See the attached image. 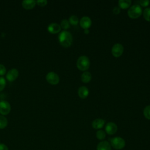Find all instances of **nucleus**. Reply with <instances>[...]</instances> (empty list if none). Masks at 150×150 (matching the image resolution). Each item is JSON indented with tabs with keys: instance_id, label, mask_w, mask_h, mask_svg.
I'll list each match as a JSON object with an SVG mask.
<instances>
[{
	"instance_id": "nucleus-1",
	"label": "nucleus",
	"mask_w": 150,
	"mask_h": 150,
	"mask_svg": "<svg viewBox=\"0 0 150 150\" xmlns=\"http://www.w3.org/2000/svg\"><path fill=\"white\" fill-rule=\"evenodd\" d=\"M58 40L60 44L63 47H68L72 43L73 36L70 32L63 30L59 33L58 36Z\"/></svg>"
},
{
	"instance_id": "nucleus-2",
	"label": "nucleus",
	"mask_w": 150,
	"mask_h": 150,
	"mask_svg": "<svg viewBox=\"0 0 150 150\" xmlns=\"http://www.w3.org/2000/svg\"><path fill=\"white\" fill-rule=\"evenodd\" d=\"M90 62L88 57L85 55L80 56L77 60L76 66L81 71H85L88 69L90 67Z\"/></svg>"
},
{
	"instance_id": "nucleus-3",
	"label": "nucleus",
	"mask_w": 150,
	"mask_h": 150,
	"mask_svg": "<svg viewBox=\"0 0 150 150\" xmlns=\"http://www.w3.org/2000/svg\"><path fill=\"white\" fill-rule=\"evenodd\" d=\"M127 13L129 18L132 19H135L141 16L142 13V9L139 5L135 4L129 8Z\"/></svg>"
},
{
	"instance_id": "nucleus-4",
	"label": "nucleus",
	"mask_w": 150,
	"mask_h": 150,
	"mask_svg": "<svg viewBox=\"0 0 150 150\" xmlns=\"http://www.w3.org/2000/svg\"><path fill=\"white\" fill-rule=\"evenodd\" d=\"M110 142L111 146L117 150L122 149L125 146V140L120 137H115L110 139Z\"/></svg>"
},
{
	"instance_id": "nucleus-5",
	"label": "nucleus",
	"mask_w": 150,
	"mask_h": 150,
	"mask_svg": "<svg viewBox=\"0 0 150 150\" xmlns=\"http://www.w3.org/2000/svg\"><path fill=\"white\" fill-rule=\"evenodd\" d=\"M46 81L52 85H56L60 81L59 76L53 71L49 72L46 76Z\"/></svg>"
},
{
	"instance_id": "nucleus-6",
	"label": "nucleus",
	"mask_w": 150,
	"mask_h": 150,
	"mask_svg": "<svg viewBox=\"0 0 150 150\" xmlns=\"http://www.w3.org/2000/svg\"><path fill=\"white\" fill-rule=\"evenodd\" d=\"M11 107L10 104L5 101L2 100L0 101V114L2 115H6L11 112Z\"/></svg>"
},
{
	"instance_id": "nucleus-7",
	"label": "nucleus",
	"mask_w": 150,
	"mask_h": 150,
	"mask_svg": "<svg viewBox=\"0 0 150 150\" xmlns=\"http://www.w3.org/2000/svg\"><path fill=\"white\" fill-rule=\"evenodd\" d=\"M124 52V47L121 43H115L111 48L112 54L115 57H118L122 55Z\"/></svg>"
},
{
	"instance_id": "nucleus-8",
	"label": "nucleus",
	"mask_w": 150,
	"mask_h": 150,
	"mask_svg": "<svg viewBox=\"0 0 150 150\" xmlns=\"http://www.w3.org/2000/svg\"><path fill=\"white\" fill-rule=\"evenodd\" d=\"M19 76V71L18 69L13 68L9 70L6 75V79L8 81L12 82L15 81Z\"/></svg>"
},
{
	"instance_id": "nucleus-9",
	"label": "nucleus",
	"mask_w": 150,
	"mask_h": 150,
	"mask_svg": "<svg viewBox=\"0 0 150 150\" xmlns=\"http://www.w3.org/2000/svg\"><path fill=\"white\" fill-rule=\"evenodd\" d=\"M117 125L113 122H109L107 123L105 127V131L108 135H114L117 131Z\"/></svg>"
},
{
	"instance_id": "nucleus-10",
	"label": "nucleus",
	"mask_w": 150,
	"mask_h": 150,
	"mask_svg": "<svg viewBox=\"0 0 150 150\" xmlns=\"http://www.w3.org/2000/svg\"><path fill=\"white\" fill-rule=\"evenodd\" d=\"M80 25L84 29H88L91 25V20L90 18L87 16H83L80 20Z\"/></svg>"
},
{
	"instance_id": "nucleus-11",
	"label": "nucleus",
	"mask_w": 150,
	"mask_h": 150,
	"mask_svg": "<svg viewBox=\"0 0 150 150\" xmlns=\"http://www.w3.org/2000/svg\"><path fill=\"white\" fill-rule=\"evenodd\" d=\"M61 30L60 25L57 23L53 22L50 23L47 26V30L49 32L52 34L59 33Z\"/></svg>"
},
{
	"instance_id": "nucleus-12",
	"label": "nucleus",
	"mask_w": 150,
	"mask_h": 150,
	"mask_svg": "<svg viewBox=\"0 0 150 150\" xmlns=\"http://www.w3.org/2000/svg\"><path fill=\"white\" fill-rule=\"evenodd\" d=\"M36 5V2L34 0H25L22 2V7L27 10L33 9Z\"/></svg>"
},
{
	"instance_id": "nucleus-13",
	"label": "nucleus",
	"mask_w": 150,
	"mask_h": 150,
	"mask_svg": "<svg viewBox=\"0 0 150 150\" xmlns=\"http://www.w3.org/2000/svg\"><path fill=\"white\" fill-rule=\"evenodd\" d=\"M105 124V121L101 118H96L92 122V127L96 129H100Z\"/></svg>"
},
{
	"instance_id": "nucleus-14",
	"label": "nucleus",
	"mask_w": 150,
	"mask_h": 150,
	"mask_svg": "<svg viewBox=\"0 0 150 150\" xmlns=\"http://www.w3.org/2000/svg\"><path fill=\"white\" fill-rule=\"evenodd\" d=\"M97 150H111V146L109 142L101 141L97 146Z\"/></svg>"
},
{
	"instance_id": "nucleus-15",
	"label": "nucleus",
	"mask_w": 150,
	"mask_h": 150,
	"mask_svg": "<svg viewBox=\"0 0 150 150\" xmlns=\"http://www.w3.org/2000/svg\"><path fill=\"white\" fill-rule=\"evenodd\" d=\"M77 93L79 96L81 98H86L89 94V91L87 87L86 86H81L79 88L78 91H77Z\"/></svg>"
},
{
	"instance_id": "nucleus-16",
	"label": "nucleus",
	"mask_w": 150,
	"mask_h": 150,
	"mask_svg": "<svg viewBox=\"0 0 150 150\" xmlns=\"http://www.w3.org/2000/svg\"><path fill=\"white\" fill-rule=\"evenodd\" d=\"M132 1L131 0H119L118 2V6L120 8L127 9L129 7Z\"/></svg>"
},
{
	"instance_id": "nucleus-17",
	"label": "nucleus",
	"mask_w": 150,
	"mask_h": 150,
	"mask_svg": "<svg viewBox=\"0 0 150 150\" xmlns=\"http://www.w3.org/2000/svg\"><path fill=\"white\" fill-rule=\"evenodd\" d=\"M91 74L87 71H84L81 75V80L83 83H87L90 81L91 79Z\"/></svg>"
},
{
	"instance_id": "nucleus-18",
	"label": "nucleus",
	"mask_w": 150,
	"mask_h": 150,
	"mask_svg": "<svg viewBox=\"0 0 150 150\" xmlns=\"http://www.w3.org/2000/svg\"><path fill=\"white\" fill-rule=\"evenodd\" d=\"M96 137L97 138V139L100 141H103L106 137L105 132L102 129L98 130L96 132Z\"/></svg>"
},
{
	"instance_id": "nucleus-19",
	"label": "nucleus",
	"mask_w": 150,
	"mask_h": 150,
	"mask_svg": "<svg viewBox=\"0 0 150 150\" xmlns=\"http://www.w3.org/2000/svg\"><path fill=\"white\" fill-rule=\"evenodd\" d=\"M8 125V120L6 118L2 115H0V129L5 128Z\"/></svg>"
},
{
	"instance_id": "nucleus-20",
	"label": "nucleus",
	"mask_w": 150,
	"mask_h": 150,
	"mask_svg": "<svg viewBox=\"0 0 150 150\" xmlns=\"http://www.w3.org/2000/svg\"><path fill=\"white\" fill-rule=\"evenodd\" d=\"M143 16L146 21L150 22V8L149 7L146 8L143 11Z\"/></svg>"
},
{
	"instance_id": "nucleus-21",
	"label": "nucleus",
	"mask_w": 150,
	"mask_h": 150,
	"mask_svg": "<svg viewBox=\"0 0 150 150\" xmlns=\"http://www.w3.org/2000/svg\"><path fill=\"white\" fill-rule=\"evenodd\" d=\"M69 22L70 24L73 25H76L79 22V18L76 15H71L69 18Z\"/></svg>"
},
{
	"instance_id": "nucleus-22",
	"label": "nucleus",
	"mask_w": 150,
	"mask_h": 150,
	"mask_svg": "<svg viewBox=\"0 0 150 150\" xmlns=\"http://www.w3.org/2000/svg\"><path fill=\"white\" fill-rule=\"evenodd\" d=\"M60 27L64 29V30H66V29H67L70 27V23L69 21L66 19H63L60 23Z\"/></svg>"
},
{
	"instance_id": "nucleus-23",
	"label": "nucleus",
	"mask_w": 150,
	"mask_h": 150,
	"mask_svg": "<svg viewBox=\"0 0 150 150\" xmlns=\"http://www.w3.org/2000/svg\"><path fill=\"white\" fill-rule=\"evenodd\" d=\"M143 114L146 119L150 120V105H147L144 108Z\"/></svg>"
},
{
	"instance_id": "nucleus-24",
	"label": "nucleus",
	"mask_w": 150,
	"mask_h": 150,
	"mask_svg": "<svg viewBox=\"0 0 150 150\" xmlns=\"http://www.w3.org/2000/svg\"><path fill=\"white\" fill-rule=\"evenodd\" d=\"M6 86V80L4 77L0 76V92L2 91Z\"/></svg>"
},
{
	"instance_id": "nucleus-25",
	"label": "nucleus",
	"mask_w": 150,
	"mask_h": 150,
	"mask_svg": "<svg viewBox=\"0 0 150 150\" xmlns=\"http://www.w3.org/2000/svg\"><path fill=\"white\" fill-rule=\"evenodd\" d=\"M36 4L40 6H46L47 4V1L46 0H38L36 1Z\"/></svg>"
},
{
	"instance_id": "nucleus-26",
	"label": "nucleus",
	"mask_w": 150,
	"mask_h": 150,
	"mask_svg": "<svg viewBox=\"0 0 150 150\" xmlns=\"http://www.w3.org/2000/svg\"><path fill=\"white\" fill-rule=\"evenodd\" d=\"M6 71V69L5 66L2 64H0V76H4Z\"/></svg>"
},
{
	"instance_id": "nucleus-27",
	"label": "nucleus",
	"mask_w": 150,
	"mask_h": 150,
	"mask_svg": "<svg viewBox=\"0 0 150 150\" xmlns=\"http://www.w3.org/2000/svg\"><path fill=\"white\" fill-rule=\"evenodd\" d=\"M150 3V1L149 0H141L139 1V5H141L142 6H147Z\"/></svg>"
},
{
	"instance_id": "nucleus-28",
	"label": "nucleus",
	"mask_w": 150,
	"mask_h": 150,
	"mask_svg": "<svg viewBox=\"0 0 150 150\" xmlns=\"http://www.w3.org/2000/svg\"><path fill=\"white\" fill-rule=\"evenodd\" d=\"M120 7H118V6H115L114 8H113V9H112V12H113V13H114V14H115V15H117V14H118L120 12Z\"/></svg>"
},
{
	"instance_id": "nucleus-29",
	"label": "nucleus",
	"mask_w": 150,
	"mask_h": 150,
	"mask_svg": "<svg viewBox=\"0 0 150 150\" xmlns=\"http://www.w3.org/2000/svg\"><path fill=\"white\" fill-rule=\"evenodd\" d=\"M0 150H8V148L5 144L0 143Z\"/></svg>"
},
{
	"instance_id": "nucleus-30",
	"label": "nucleus",
	"mask_w": 150,
	"mask_h": 150,
	"mask_svg": "<svg viewBox=\"0 0 150 150\" xmlns=\"http://www.w3.org/2000/svg\"><path fill=\"white\" fill-rule=\"evenodd\" d=\"M84 33H86V34H88V33H89V30H88V29H84Z\"/></svg>"
}]
</instances>
